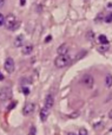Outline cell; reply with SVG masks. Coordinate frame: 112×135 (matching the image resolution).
Returning <instances> with one entry per match:
<instances>
[{
    "mask_svg": "<svg viewBox=\"0 0 112 135\" xmlns=\"http://www.w3.org/2000/svg\"><path fill=\"white\" fill-rule=\"evenodd\" d=\"M4 25L6 26V28H8V30L14 31L19 25H20V23L18 21V19H17V17L14 16V14L9 13V14H7V16L5 17Z\"/></svg>",
    "mask_w": 112,
    "mask_h": 135,
    "instance_id": "1",
    "label": "cell"
},
{
    "mask_svg": "<svg viewBox=\"0 0 112 135\" xmlns=\"http://www.w3.org/2000/svg\"><path fill=\"white\" fill-rule=\"evenodd\" d=\"M68 63H70V56L67 55H58V57L54 59V65L58 69L65 68Z\"/></svg>",
    "mask_w": 112,
    "mask_h": 135,
    "instance_id": "2",
    "label": "cell"
},
{
    "mask_svg": "<svg viewBox=\"0 0 112 135\" xmlns=\"http://www.w3.org/2000/svg\"><path fill=\"white\" fill-rule=\"evenodd\" d=\"M12 95H13L12 89L8 88V86H4V88L0 89V101H2V102L11 100Z\"/></svg>",
    "mask_w": 112,
    "mask_h": 135,
    "instance_id": "3",
    "label": "cell"
},
{
    "mask_svg": "<svg viewBox=\"0 0 112 135\" xmlns=\"http://www.w3.org/2000/svg\"><path fill=\"white\" fill-rule=\"evenodd\" d=\"M4 68H5V70H6L8 74H12V72H14V70H15V63H14L13 58H11V57L6 58V61H5V64H4Z\"/></svg>",
    "mask_w": 112,
    "mask_h": 135,
    "instance_id": "4",
    "label": "cell"
},
{
    "mask_svg": "<svg viewBox=\"0 0 112 135\" xmlns=\"http://www.w3.org/2000/svg\"><path fill=\"white\" fill-rule=\"evenodd\" d=\"M35 110V104L34 103H26L24 105V109H23V114L25 116H28V115H32Z\"/></svg>",
    "mask_w": 112,
    "mask_h": 135,
    "instance_id": "5",
    "label": "cell"
},
{
    "mask_svg": "<svg viewBox=\"0 0 112 135\" xmlns=\"http://www.w3.org/2000/svg\"><path fill=\"white\" fill-rule=\"evenodd\" d=\"M82 83L84 84L85 86H87V88H92L93 83H94V78L91 75H84L82 78Z\"/></svg>",
    "mask_w": 112,
    "mask_h": 135,
    "instance_id": "6",
    "label": "cell"
},
{
    "mask_svg": "<svg viewBox=\"0 0 112 135\" xmlns=\"http://www.w3.org/2000/svg\"><path fill=\"white\" fill-rule=\"evenodd\" d=\"M53 103H54V100H53V97H52V95H47L46 98H45V108H47V109L50 110L53 107Z\"/></svg>",
    "mask_w": 112,
    "mask_h": 135,
    "instance_id": "7",
    "label": "cell"
},
{
    "mask_svg": "<svg viewBox=\"0 0 112 135\" xmlns=\"http://www.w3.org/2000/svg\"><path fill=\"white\" fill-rule=\"evenodd\" d=\"M47 117H49V109L44 107L40 110V120H41L42 122H45L47 120Z\"/></svg>",
    "mask_w": 112,
    "mask_h": 135,
    "instance_id": "8",
    "label": "cell"
},
{
    "mask_svg": "<svg viewBox=\"0 0 112 135\" xmlns=\"http://www.w3.org/2000/svg\"><path fill=\"white\" fill-rule=\"evenodd\" d=\"M33 51V45H25V46L21 49V54L25 55V56H27V55H30L31 52Z\"/></svg>",
    "mask_w": 112,
    "mask_h": 135,
    "instance_id": "9",
    "label": "cell"
},
{
    "mask_svg": "<svg viewBox=\"0 0 112 135\" xmlns=\"http://www.w3.org/2000/svg\"><path fill=\"white\" fill-rule=\"evenodd\" d=\"M67 52H68L67 44H61L58 47V55H67Z\"/></svg>",
    "mask_w": 112,
    "mask_h": 135,
    "instance_id": "10",
    "label": "cell"
},
{
    "mask_svg": "<svg viewBox=\"0 0 112 135\" xmlns=\"http://www.w3.org/2000/svg\"><path fill=\"white\" fill-rule=\"evenodd\" d=\"M24 36L23 35H20V36H18V37L15 38V39H14V46L15 47H20L21 45L24 44Z\"/></svg>",
    "mask_w": 112,
    "mask_h": 135,
    "instance_id": "11",
    "label": "cell"
},
{
    "mask_svg": "<svg viewBox=\"0 0 112 135\" xmlns=\"http://www.w3.org/2000/svg\"><path fill=\"white\" fill-rule=\"evenodd\" d=\"M98 43L99 44H108L109 43V39H108V37H106L105 35H100V36H98Z\"/></svg>",
    "mask_w": 112,
    "mask_h": 135,
    "instance_id": "12",
    "label": "cell"
},
{
    "mask_svg": "<svg viewBox=\"0 0 112 135\" xmlns=\"http://www.w3.org/2000/svg\"><path fill=\"white\" fill-rule=\"evenodd\" d=\"M105 83H106V86L108 88H111L112 86V78H111V75H108L105 77Z\"/></svg>",
    "mask_w": 112,
    "mask_h": 135,
    "instance_id": "13",
    "label": "cell"
},
{
    "mask_svg": "<svg viewBox=\"0 0 112 135\" xmlns=\"http://www.w3.org/2000/svg\"><path fill=\"white\" fill-rule=\"evenodd\" d=\"M78 135H87V131L85 128H80L79 129V133H78Z\"/></svg>",
    "mask_w": 112,
    "mask_h": 135,
    "instance_id": "14",
    "label": "cell"
},
{
    "mask_svg": "<svg viewBox=\"0 0 112 135\" xmlns=\"http://www.w3.org/2000/svg\"><path fill=\"white\" fill-rule=\"evenodd\" d=\"M4 21H5V17H4V14L0 12V27L4 25Z\"/></svg>",
    "mask_w": 112,
    "mask_h": 135,
    "instance_id": "15",
    "label": "cell"
},
{
    "mask_svg": "<svg viewBox=\"0 0 112 135\" xmlns=\"http://www.w3.org/2000/svg\"><path fill=\"white\" fill-rule=\"evenodd\" d=\"M21 90H23V93L25 94V95H27V94L30 93V89H28V86H23V88H21Z\"/></svg>",
    "mask_w": 112,
    "mask_h": 135,
    "instance_id": "16",
    "label": "cell"
},
{
    "mask_svg": "<svg viewBox=\"0 0 112 135\" xmlns=\"http://www.w3.org/2000/svg\"><path fill=\"white\" fill-rule=\"evenodd\" d=\"M28 135H35V128L34 127H31V131H30V133H28Z\"/></svg>",
    "mask_w": 112,
    "mask_h": 135,
    "instance_id": "17",
    "label": "cell"
},
{
    "mask_svg": "<svg viewBox=\"0 0 112 135\" xmlns=\"http://www.w3.org/2000/svg\"><path fill=\"white\" fill-rule=\"evenodd\" d=\"M104 20H105L106 23H111V14H109V16H106Z\"/></svg>",
    "mask_w": 112,
    "mask_h": 135,
    "instance_id": "18",
    "label": "cell"
},
{
    "mask_svg": "<svg viewBox=\"0 0 112 135\" xmlns=\"http://www.w3.org/2000/svg\"><path fill=\"white\" fill-rule=\"evenodd\" d=\"M51 39H52V37H51V36H47V37H46V39H45V43L50 42V40H51Z\"/></svg>",
    "mask_w": 112,
    "mask_h": 135,
    "instance_id": "19",
    "label": "cell"
},
{
    "mask_svg": "<svg viewBox=\"0 0 112 135\" xmlns=\"http://www.w3.org/2000/svg\"><path fill=\"white\" fill-rule=\"evenodd\" d=\"M25 4H26V0H20V5H21V6H24Z\"/></svg>",
    "mask_w": 112,
    "mask_h": 135,
    "instance_id": "20",
    "label": "cell"
},
{
    "mask_svg": "<svg viewBox=\"0 0 112 135\" xmlns=\"http://www.w3.org/2000/svg\"><path fill=\"white\" fill-rule=\"evenodd\" d=\"M4 78H5V77H4V75H2L1 72H0V81H4Z\"/></svg>",
    "mask_w": 112,
    "mask_h": 135,
    "instance_id": "21",
    "label": "cell"
},
{
    "mask_svg": "<svg viewBox=\"0 0 112 135\" xmlns=\"http://www.w3.org/2000/svg\"><path fill=\"white\" fill-rule=\"evenodd\" d=\"M4 1H5V0H0V7H1L2 5H4Z\"/></svg>",
    "mask_w": 112,
    "mask_h": 135,
    "instance_id": "22",
    "label": "cell"
},
{
    "mask_svg": "<svg viewBox=\"0 0 112 135\" xmlns=\"http://www.w3.org/2000/svg\"><path fill=\"white\" fill-rule=\"evenodd\" d=\"M67 135H76V134H74V133H68Z\"/></svg>",
    "mask_w": 112,
    "mask_h": 135,
    "instance_id": "23",
    "label": "cell"
},
{
    "mask_svg": "<svg viewBox=\"0 0 112 135\" xmlns=\"http://www.w3.org/2000/svg\"><path fill=\"white\" fill-rule=\"evenodd\" d=\"M86 1H87V0H86Z\"/></svg>",
    "mask_w": 112,
    "mask_h": 135,
    "instance_id": "24",
    "label": "cell"
}]
</instances>
